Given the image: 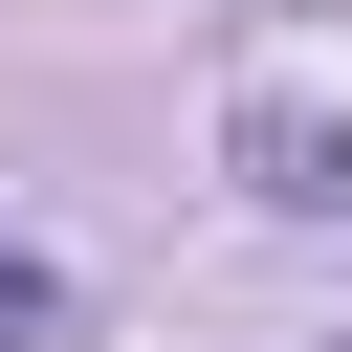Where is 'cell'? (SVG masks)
<instances>
[{
	"mask_svg": "<svg viewBox=\"0 0 352 352\" xmlns=\"http://www.w3.org/2000/svg\"><path fill=\"white\" fill-rule=\"evenodd\" d=\"M0 352H66V264H44L22 220H0Z\"/></svg>",
	"mask_w": 352,
	"mask_h": 352,
	"instance_id": "obj_2",
	"label": "cell"
},
{
	"mask_svg": "<svg viewBox=\"0 0 352 352\" xmlns=\"http://www.w3.org/2000/svg\"><path fill=\"white\" fill-rule=\"evenodd\" d=\"M220 176H242L264 220H352V110H308V88H220Z\"/></svg>",
	"mask_w": 352,
	"mask_h": 352,
	"instance_id": "obj_1",
	"label": "cell"
}]
</instances>
